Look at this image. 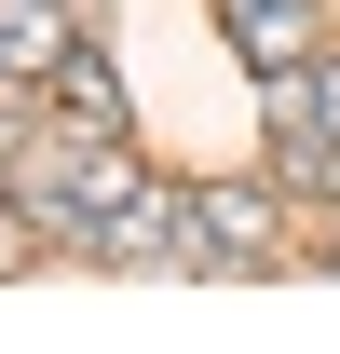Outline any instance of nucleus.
Returning <instances> with one entry per match:
<instances>
[{
	"mask_svg": "<svg viewBox=\"0 0 340 354\" xmlns=\"http://www.w3.org/2000/svg\"><path fill=\"white\" fill-rule=\"evenodd\" d=\"M299 245L272 232V191H191V272H286Z\"/></svg>",
	"mask_w": 340,
	"mask_h": 354,
	"instance_id": "nucleus-1",
	"label": "nucleus"
},
{
	"mask_svg": "<svg viewBox=\"0 0 340 354\" xmlns=\"http://www.w3.org/2000/svg\"><path fill=\"white\" fill-rule=\"evenodd\" d=\"M218 28H232V55H245L258 82H286V68H313V41H327V0H218Z\"/></svg>",
	"mask_w": 340,
	"mask_h": 354,
	"instance_id": "nucleus-2",
	"label": "nucleus"
},
{
	"mask_svg": "<svg viewBox=\"0 0 340 354\" xmlns=\"http://www.w3.org/2000/svg\"><path fill=\"white\" fill-rule=\"evenodd\" d=\"M272 177H286V191H340V136L313 123V95H299V68L272 82Z\"/></svg>",
	"mask_w": 340,
	"mask_h": 354,
	"instance_id": "nucleus-3",
	"label": "nucleus"
},
{
	"mask_svg": "<svg viewBox=\"0 0 340 354\" xmlns=\"http://www.w3.org/2000/svg\"><path fill=\"white\" fill-rule=\"evenodd\" d=\"M55 123H68V136H123V68H109L95 41L55 55Z\"/></svg>",
	"mask_w": 340,
	"mask_h": 354,
	"instance_id": "nucleus-4",
	"label": "nucleus"
},
{
	"mask_svg": "<svg viewBox=\"0 0 340 354\" xmlns=\"http://www.w3.org/2000/svg\"><path fill=\"white\" fill-rule=\"evenodd\" d=\"M299 95H313V123L340 136V55H313V68H299Z\"/></svg>",
	"mask_w": 340,
	"mask_h": 354,
	"instance_id": "nucleus-5",
	"label": "nucleus"
},
{
	"mask_svg": "<svg viewBox=\"0 0 340 354\" xmlns=\"http://www.w3.org/2000/svg\"><path fill=\"white\" fill-rule=\"evenodd\" d=\"M41 245H55V232H14V205H0V272H28Z\"/></svg>",
	"mask_w": 340,
	"mask_h": 354,
	"instance_id": "nucleus-6",
	"label": "nucleus"
},
{
	"mask_svg": "<svg viewBox=\"0 0 340 354\" xmlns=\"http://www.w3.org/2000/svg\"><path fill=\"white\" fill-rule=\"evenodd\" d=\"M313 259H327V272H340V232H327V245H313Z\"/></svg>",
	"mask_w": 340,
	"mask_h": 354,
	"instance_id": "nucleus-7",
	"label": "nucleus"
}]
</instances>
